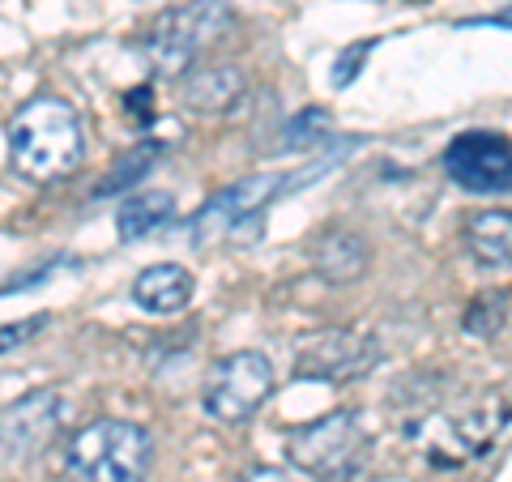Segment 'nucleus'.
I'll return each mask as SVG.
<instances>
[{
  "instance_id": "14",
  "label": "nucleus",
  "mask_w": 512,
  "mask_h": 482,
  "mask_svg": "<svg viewBox=\"0 0 512 482\" xmlns=\"http://www.w3.org/2000/svg\"><path fill=\"white\" fill-rule=\"evenodd\" d=\"M171 214H175V197H171V192H146V197L120 201L116 231H120L124 244H137V239L154 235L158 227H167Z\"/></svg>"
},
{
  "instance_id": "3",
  "label": "nucleus",
  "mask_w": 512,
  "mask_h": 482,
  "mask_svg": "<svg viewBox=\"0 0 512 482\" xmlns=\"http://www.w3.org/2000/svg\"><path fill=\"white\" fill-rule=\"evenodd\" d=\"M286 461L320 482H346L367 461V427L355 410H333L286 436Z\"/></svg>"
},
{
  "instance_id": "5",
  "label": "nucleus",
  "mask_w": 512,
  "mask_h": 482,
  "mask_svg": "<svg viewBox=\"0 0 512 482\" xmlns=\"http://www.w3.org/2000/svg\"><path fill=\"white\" fill-rule=\"evenodd\" d=\"M274 393V363H269L261 350H235V355H222L210 376L201 384V406L214 423H248L256 410Z\"/></svg>"
},
{
  "instance_id": "13",
  "label": "nucleus",
  "mask_w": 512,
  "mask_h": 482,
  "mask_svg": "<svg viewBox=\"0 0 512 482\" xmlns=\"http://www.w3.org/2000/svg\"><path fill=\"white\" fill-rule=\"evenodd\" d=\"M466 248L478 265L508 269L512 265V210H483L466 222Z\"/></svg>"
},
{
  "instance_id": "19",
  "label": "nucleus",
  "mask_w": 512,
  "mask_h": 482,
  "mask_svg": "<svg viewBox=\"0 0 512 482\" xmlns=\"http://www.w3.org/2000/svg\"><path fill=\"white\" fill-rule=\"evenodd\" d=\"M367 52H372V43H363V47H350V52L338 60V73H333V82H338V86H346L350 77H355V69H350V64H355V60L363 64V56H367Z\"/></svg>"
},
{
  "instance_id": "2",
  "label": "nucleus",
  "mask_w": 512,
  "mask_h": 482,
  "mask_svg": "<svg viewBox=\"0 0 512 482\" xmlns=\"http://www.w3.org/2000/svg\"><path fill=\"white\" fill-rule=\"evenodd\" d=\"M150 461V431L128 419H94L64 448V470L73 482H146Z\"/></svg>"
},
{
  "instance_id": "15",
  "label": "nucleus",
  "mask_w": 512,
  "mask_h": 482,
  "mask_svg": "<svg viewBox=\"0 0 512 482\" xmlns=\"http://www.w3.org/2000/svg\"><path fill=\"white\" fill-rule=\"evenodd\" d=\"M158 150H163L158 141H141V146L124 150L116 163H111V171L103 175L99 184H94V197H116V192L141 184V180H146V171L158 163Z\"/></svg>"
},
{
  "instance_id": "16",
  "label": "nucleus",
  "mask_w": 512,
  "mask_h": 482,
  "mask_svg": "<svg viewBox=\"0 0 512 482\" xmlns=\"http://www.w3.org/2000/svg\"><path fill=\"white\" fill-rule=\"evenodd\" d=\"M504 320H508V291H487L466 308L461 329L474 333V337H495L504 329Z\"/></svg>"
},
{
  "instance_id": "7",
  "label": "nucleus",
  "mask_w": 512,
  "mask_h": 482,
  "mask_svg": "<svg viewBox=\"0 0 512 482\" xmlns=\"http://www.w3.org/2000/svg\"><path fill=\"white\" fill-rule=\"evenodd\" d=\"M444 167L466 192H512V141L500 133H461L444 150Z\"/></svg>"
},
{
  "instance_id": "18",
  "label": "nucleus",
  "mask_w": 512,
  "mask_h": 482,
  "mask_svg": "<svg viewBox=\"0 0 512 482\" xmlns=\"http://www.w3.org/2000/svg\"><path fill=\"white\" fill-rule=\"evenodd\" d=\"M47 329V316H22V320H9V325H0V355H9V350H18L26 346L35 333Z\"/></svg>"
},
{
  "instance_id": "10",
  "label": "nucleus",
  "mask_w": 512,
  "mask_h": 482,
  "mask_svg": "<svg viewBox=\"0 0 512 482\" xmlns=\"http://www.w3.org/2000/svg\"><path fill=\"white\" fill-rule=\"evenodd\" d=\"M367 261H372V252H367V239L359 231H320L312 244V265L333 286L359 282L367 273Z\"/></svg>"
},
{
  "instance_id": "20",
  "label": "nucleus",
  "mask_w": 512,
  "mask_h": 482,
  "mask_svg": "<svg viewBox=\"0 0 512 482\" xmlns=\"http://www.w3.org/2000/svg\"><path fill=\"white\" fill-rule=\"evenodd\" d=\"M244 482H291V478H286L282 470H269V465H261V470H248Z\"/></svg>"
},
{
  "instance_id": "17",
  "label": "nucleus",
  "mask_w": 512,
  "mask_h": 482,
  "mask_svg": "<svg viewBox=\"0 0 512 482\" xmlns=\"http://www.w3.org/2000/svg\"><path fill=\"white\" fill-rule=\"evenodd\" d=\"M316 141H329V111L308 107L286 124V150H299V146H316Z\"/></svg>"
},
{
  "instance_id": "8",
  "label": "nucleus",
  "mask_w": 512,
  "mask_h": 482,
  "mask_svg": "<svg viewBox=\"0 0 512 482\" xmlns=\"http://www.w3.org/2000/svg\"><path fill=\"white\" fill-rule=\"evenodd\" d=\"M64 427V397L56 389H35L0 410V444L9 457H39Z\"/></svg>"
},
{
  "instance_id": "9",
  "label": "nucleus",
  "mask_w": 512,
  "mask_h": 482,
  "mask_svg": "<svg viewBox=\"0 0 512 482\" xmlns=\"http://www.w3.org/2000/svg\"><path fill=\"white\" fill-rule=\"evenodd\" d=\"M274 192H282L278 175H256V180L231 184L227 192L210 197L197 210V218H192V244H210V239H218V235L239 231L248 218H256L269 201H274Z\"/></svg>"
},
{
  "instance_id": "4",
  "label": "nucleus",
  "mask_w": 512,
  "mask_h": 482,
  "mask_svg": "<svg viewBox=\"0 0 512 482\" xmlns=\"http://www.w3.org/2000/svg\"><path fill=\"white\" fill-rule=\"evenodd\" d=\"M227 22H231V13L222 0H188V5L158 13L154 26L141 35V47H146V56L163 73L180 77L197 64V56L205 47L227 30Z\"/></svg>"
},
{
  "instance_id": "6",
  "label": "nucleus",
  "mask_w": 512,
  "mask_h": 482,
  "mask_svg": "<svg viewBox=\"0 0 512 482\" xmlns=\"http://www.w3.org/2000/svg\"><path fill=\"white\" fill-rule=\"evenodd\" d=\"M380 363V346L372 333L359 329H325L303 337L295 350V376L299 380H325V384H346L367 376Z\"/></svg>"
},
{
  "instance_id": "1",
  "label": "nucleus",
  "mask_w": 512,
  "mask_h": 482,
  "mask_svg": "<svg viewBox=\"0 0 512 482\" xmlns=\"http://www.w3.org/2000/svg\"><path fill=\"white\" fill-rule=\"evenodd\" d=\"M9 137V163L22 180L35 184H52L64 180L77 163H82L86 137H82V120L64 99H30L9 116L5 124Z\"/></svg>"
},
{
  "instance_id": "12",
  "label": "nucleus",
  "mask_w": 512,
  "mask_h": 482,
  "mask_svg": "<svg viewBox=\"0 0 512 482\" xmlns=\"http://www.w3.org/2000/svg\"><path fill=\"white\" fill-rule=\"evenodd\" d=\"M192 291H197L192 273H188L184 265H171V261L141 269L137 282H133V299H137L146 312H154V316H175V312H184L188 299H192Z\"/></svg>"
},
{
  "instance_id": "11",
  "label": "nucleus",
  "mask_w": 512,
  "mask_h": 482,
  "mask_svg": "<svg viewBox=\"0 0 512 482\" xmlns=\"http://www.w3.org/2000/svg\"><path fill=\"white\" fill-rule=\"evenodd\" d=\"M244 73L235 64H205V69H188L180 82V99L192 111H227L244 99Z\"/></svg>"
}]
</instances>
